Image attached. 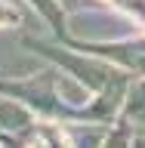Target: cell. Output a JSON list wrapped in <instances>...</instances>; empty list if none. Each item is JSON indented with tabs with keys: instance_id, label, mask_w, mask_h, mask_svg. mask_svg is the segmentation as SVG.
Masks as SVG:
<instances>
[{
	"instance_id": "277c9868",
	"label": "cell",
	"mask_w": 145,
	"mask_h": 148,
	"mask_svg": "<svg viewBox=\"0 0 145 148\" xmlns=\"http://www.w3.org/2000/svg\"><path fill=\"white\" fill-rule=\"evenodd\" d=\"M16 25H22L19 6L9 3V0H0V28H16Z\"/></svg>"
},
{
	"instance_id": "6da1fadb",
	"label": "cell",
	"mask_w": 145,
	"mask_h": 148,
	"mask_svg": "<svg viewBox=\"0 0 145 148\" xmlns=\"http://www.w3.org/2000/svg\"><path fill=\"white\" fill-rule=\"evenodd\" d=\"M118 120H124L133 133H145V77H133Z\"/></svg>"
},
{
	"instance_id": "3957f363",
	"label": "cell",
	"mask_w": 145,
	"mask_h": 148,
	"mask_svg": "<svg viewBox=\"0 0 145 148\" xmlns=\"http://www.w3.org/2000/svg\"><path fill=\"white\" fill-rule=\"evenodd\" d=\"M133 130L124 123V120H118V123H111L108 136H105V142H102V148H130L133 145Z\"/></svg>"
},
{
	"instance_id": "7a4b0ae2",
	"label": "cell",
	"mask_w": 145,
	"mask_h": 148,
	"mask_svg": "<svg viewBox=\"0 0 145 148\" xmlns=\"http://www.w3.org/2000/svg\"><path fill=\"white\" fill-rule=\"evenodd\" d=\"M25 3L37 12V18H43V25H49L56 40L68 37V12H65L62 0H25Z\"/></svg>"
},
{
	"instance_id": "5b68a950",
	"label": "cell",
	"mask_w": 145,
	"mask_h": 148,
	"mask_svg": "<svg viewBox=\"0 0 145 148\" xmlns=\"http://www.w3.org/2000/svg\"><path fill=\"white\" fill-rule=\"evenodd\" d=\"M130 148H145V133H136V136H133V145Z\"/></svg>"
},
{
	"instance_id": "8992f818",
	"label": "cell",
	"mask_w": 145,
	"mask_h": 148,
	"mask_svg": "<svg viewBox=\"0 0 145 148\" xmlns=\"http://www.w3.org/2000/svg\"><path fill=\"white\" fill-rule=\"evenodd\" d=\"M0 148H3V145H0Z\"/></svg>"
}]
</instances>
